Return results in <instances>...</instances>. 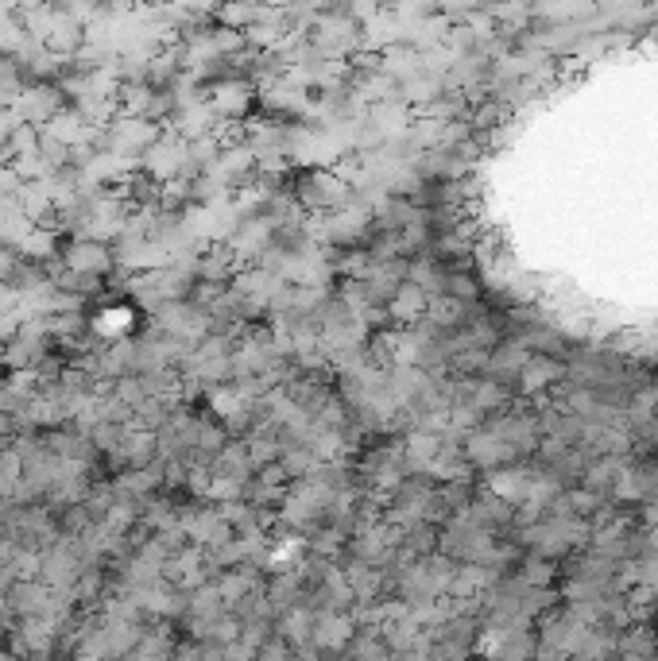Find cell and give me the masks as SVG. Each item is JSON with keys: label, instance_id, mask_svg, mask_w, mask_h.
<instances>
[{"label": "cell", "instance_id": "6da1fadb", "mask_svg": "<svg viewBox=\"0 0 658 661\" xmlns=\"http://www.w3.org/2000/svg\"><path fill=\"white\" fill-rule=\"evenodd\" d=\"M105 259H109V252H105L101 244H90V240H86V244H78V248L70 252V263H74V267H82V271H101V267H105Z\"/></svg>", "mask_w": 658, "mask_h": 661}]
</instances>
